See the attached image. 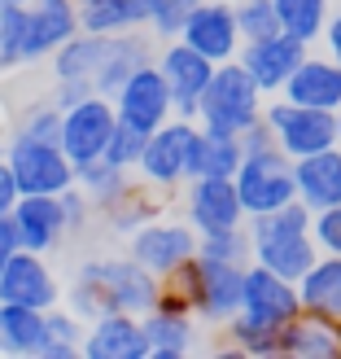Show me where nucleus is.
Instances as JSON below:
<instances>
[{"mask_svg":"<svg viewBox=\"0 0 341 359\" xmlns=\"http://www.w3.org/2000/svg\"><path fill=\"white\" fill-rule=\"evenodd\" d=\"M158 294H162V280L149 267H140L132 255L88 259V263H79V272L66 290V307L79 320H97V316H110V311L145 316V311H153Z\"/></svg>","mask_w":341,"mask_h":359,"instance_id":"f257e3e1","label":"nucleus"},{"mask_svg":"<svg viewBox=\"0 0 341 359\" xmlns=\"http://www.w3.org/2000/svg\"><path fill=\"white\" fill-rule=\"evenodd\" d=\"M245 228H249V245H254L249 263H263L289 280H302V272L319 259V245L311 237V210L302 202H289L267 215H249Z\"/></svg>","mask_w":341,"mask_h":359,"instance_id":"f03ea898","label":"nucleus"},{"mask_svg":"<svg viewBox=\"0 0 341 359\" xmlns=\"http://www.w3.org/2000/svg\"><path fill=\"white\" fill-rule=\"evenodd\" d=\"M267 93L254 83V75L241 66V57L219 62L206 83L202 101H197V128L202 132H223V136H241L249 123L263 118Z\"/></svg>","mask_w":341,"mask_h":359,"instance_id":"7ed1b4c3","label":"nucleus"},{"mask_svg":"<svg viewBox=\"0 0 341 359\" xmlns=\"http://www.w3.org/2000/svg\"><path fill=\"white\" fill-rule=\"evenodd\" d=\"M188 298L197 320L223 329L232 316L241 311V290H245V263H219L206 255H193L179 272L167 280Z\"/></svg>","mask_w":341,"mask_h":359,"instance_id":"20e7f679","label":"nucleus"},{"mask_svg":"<svg viewBox=\"0 0 341 359\" xmlns=\"http://www.w3.org/2000/svg\"><path fill=\"white\" fill-rule=\"evenodd\" d=\"M197 118L171 114L162 128H153L145 149H140L136 175L140 184H149L153 193H175L193 180V145H197Z\"/></svg>","mask_w":341,"mask_h":359,"instance_id":"39448f33","label":"nucleus"},{"mask_svg":"<svg viewBox=\"0 0 341 359\" xmlns=\"http://www.w3.org/2000/svg\"><path fill=\"white\" fill-rule=\"evenodd\" d=\"M263 118H267V128L276 132V145L289 154L293 163H298V158H307V154L341 145V123H337L333 110H311V105L289 101L284 93L267 97Z\"/></svg>","mask_w":341,"mask_h":359,"instance_id":"423d86ee","label":"nucleus"},{"mask_svg":"<svg viewBox=\"0 0 341 359\" xmlns=\"http://www.w3.org/2000/svg\"><path fill=\"white\" fill-rule=\"evenodd\" d=\"M237 193H241V206L245 215H267V210H280L298 202V180H293V158L276 149H263V154H245L241 167H237Z\"/></svg>","mask_w":341,"mask_h":359,"instance_id":"0eeeda50","label":"nucleus"},{"mask_svg":"<svg viewBox=\"0 0 341 359\" xmlns=\"http://www.w3.org/2000/svg\"><path fill=\"white\" fill-rule=\"evenodd\" d=\"M5 158H9L13 180L22 193H66L75 184V163L66 158L57 140H44V136H31L18 128Z\"/></svg>","mask_w":341,"mask_h":359,"instance_id":"6e6552de","label":"nucleus"},{"mask_svg":"<svg viewBox=\"0 0 341 359\" xmlns=\"http://www.w3.org/2000/svg\"><path fill=\"white\" fill-rule=\"evenodd\" d=\"M197 241H202V232L188 219H162V215H153L149 224H140L127 237V255L140 267H149L158 280H171L197 255Z\"/></svg>","mask_w":341,"mask_h":359,"instance_id":"1a4fd4ad","label":"nucleus"},{"mask_svg":"<svg viewBox=\"0 0 341 359\" xmlns=\"http://www.w3.org/2000/svg\"><path fill=\"white\" fill-rule=\"evenodd\" d=\"M118 128V110H114V97L105 93H88L83 101H75L70 110H62V136L57 145L66 149L70 163H92V158L105 154L110 136Z\"/></svg>","mask_w":341,"mask_h":359,"instance_id":"9d476101","label":"nucleus"},{"mask_svg":"<svg viewBox=\"0 0 341 359\" xmlns=\"http://www.w3.org/2000/svg\"><path fill=\"white\" fill-rule=\"evenodd\" d=\"M153 62L167 75L175 114L179 118H197V101H202L206 83L214 75V62L206 57V53H197L193 44H184V40H162V48L153 53Z\"/></svg>","mask_w":341,"mask_h":359,"instance_id":"9b49d317","label":"nucleus"},{"mask_svg":"<svg viewBox=\"0 0 341 359\" xmlns=\"http://www.w3.org/2000/svg\"><path fill=\"white\" fill-rule=\"evenodd\" d=\"M184 219L197 232H219V228H237L249 215L241 206L237 180L232 175H193L184 184Z\"/></svg>","mask_w":341,"mask_h":359,"instance_id":"f8f14e48","label":"nucleus"},{"mask_svg":"<svg viewBox=\"0 0 341 359\" xmlns=\"http://www.w3.org/2000/svg\"><path fill=\"white\" fill-rule=\"evenodd\" d=\"M140 320H145L149 346H153L158 359H179L197 346V316L188 307V298L167 280H162V294H158L153 311H145Z\"/></svg>","mask_w":341,"mask_h":359,"instance_id":"ddd939ff","label":"nucleus"},{"mask_svg":"<svg viewBox=\"0 0 341 359\" xmlns=\"http://www.w3.org/2000/svg\"><path fill=\"white\" fill-rule=\"evenodd\" d=\"M114 110H118L123 123H132V128H140V132L162 128V123L175 114L171 88H167V75L158 70V62H145L127 83L118 88V93H114Z\"/></svg>","mask_w":341,"mask_h":359,"instance_id":"4468645a","label":"nucleus"},{"mask_svg":"<svg viewBox=\"0 0 341 359\" xmlns=\"http://www.w3.org/2000/svg\"><path fill=\"white\" fill-rule=\"evenodd\" d=\"M0 302H18V307L53 311L62 302V285L53 276V267L35 250H18L0 272Z\"/></svg>","mask_w":341,"mask_h":359,"instance_id":"2eb2a0df","label":"nucleus"},{"mask_svg":"<svg viewBox=\"0 0 341 359\" xmlns=\"http://www.w3.org/2000/svg\"><path fill=\"white\" fill-rule=\"evenodd\" d=\"M179 40L193 44L197 53L219 66V62H232L241 53V31H237V9L232 0H197V9L188 13Z\"/></svg>","mask_w":341,"mask_h":359,"instance_id":"dca6fc26","label":"nucleus"},{"mask_svg":"<svg viewBox=\"0 0 341 359\" xmlns=\"http://www.w3.org/2000/svg\"><path fill=\"white\" fill-rule=\"evenodd\" d=\"M79 355H88V359H149L153 346H149V333H145V320L140 316L110 311V316L88 320Z\"/></svg>","mask_w":341,"mask_h":359,"instance_id":"f3484780","label":"nucleus"},{"mask_svg":"<svg viewBox=\"0 0 341 359\" xmlns=\"http://www.w3.org/2000/svg\"><path fill=\"white\" fill-rule=\"evenodd\" d=\"M311 53V44H302V40H293V35H284V31H276V35H267V40H254V44H241V66L254 75V83L263 88L267 97H276V93H284V83H289V75L302 66V57Z\"/></svg>","mask_w":341,"mask_h":359,"instance_id":"a211bd4d","label":"nucleus"},{"mask_svg":"<svg viewBox=\"0 0 341 359\" xmlns=\"http://www.w3.org/2000/svg\"><path fill=\"white\" fill-rule=\"evenodd\" d=\"M241 311L267 320V325H289L302 311L298 280L272 272L263 263H245V290H241Z\"/></svg>","mask_w":341,"mask_h":359,"instance_id":"6ab92c4d","label":"nucleus"},{"mask_svg":"<svg viewBox=\"0 0 341 359\" xmlns=\"http://www.w3.org/2000/svg\"><path fill=\"white\" fill-rule=\"evenodd\" d=\"M79 31V0H27V62L53 57Z\"/></svg>","mask_w":341,"mask_h":359,"instance_id":"aec40b11","label":"nucleus"},{"mask_svg":"<svg viewBox=\"0 0 341 359\" xmlns=\"http://www.w3.org/2000/svg\"><path fill=\"white\" fill-rule=\"evenodd\" d=\"M9 215L18 224L22 250H35V255H48V250L62 245V237H70L62 215V193H22Z\"/></svg>","mask_w":341,"mask_h":359,"instance_id":"412c9836","label":"nucleus"},{"mask_svg":"<svg viewBox=\"0 0 341 359\" xmlns=\"http://www.w3.org/2000/svg\"><path fill=\"white\" fill-rule=\"evenodd\" d=\"M284 97L298 105H311V110H341V62L328 53H307L302 66L284 83Z\"/></svg>","mask_w":341,"mask_h":359,"instance_id":"4be33fe9","label":"nucleus"},{"mask_svg":"<svg viewBox=\"0 0 341 359\" xmlns=\"http://www.w3.org/2000/svg\"><path fill=\"white\" fill-rule=\"evenodd\" d=\"M280 355H289V359H341V320L302 307L284 325Z\"/></svg>","mask_w":341,"mask_h":359,"instance_id":"5701e85b","label":"nucleus"},{"mask_svg":"<svg viewBox=\"0 0 341 359\" xmlns=\"http://www.w3.org/2000/svg\"><path fill=\"white\" fill-rule=\"evenodd\" d=\"M293 180H298V202L311 215L328 210V206H341V145L298 158Z\"/></svg>","mask_w":341,"mask_h":359,"instance_id":"b1692460","label":"nucleus"},{"mask_svg":"<svg viewBox=\"0 0 341 359\" xmlns=\"http://www.w3.org/2000/svg\"><path fill=\"white\" fill-rule=\"evenodd\" d=\"M48 351V311L0 302V355L44 359Z\"/></svg>","mask_w":341,"mask_h":359,"instance_id":"393cba45","label":"nucleus"},{"mask_svg":"<svg viewBox=\"0 0 341 359\" xmlns=\"http://www.w3.org/2000/svg\"><path fill=\"white\" fill-rule=\"evenodd\" d=\"M145 62H153V44L140 31H123V35H114V40H110V53H105V62L97 70L92 88H97V93H105V97H114Z\"/></svg>","mask_w":341,"mask_h":359,"instance_id":"a878e982","label":"nucleus"},{"mask_svg":"<svg viewBox=\"0 0 341 359\" xmlns=\"http://www.w3.org/2000/svg\"><path fill=\"white\" fill-rule=\"evenodd\" d=\"M110 40L114 35H97V31H75L70 40L53 53V75L57 79H83V83H92L97 79V70L105 62V53H110Z\"/></svg>","mask_w":341,"mask_h":359,"instance_id":"bb28decb","label":"nucleus"},{"mask_svg":"<svg viewBox=\"0 0 341 359\" xmlns=\"http://www.w3.org/2000/svg\"><path fill=\"white\" fill-rule=\"evenodd\" d=\"M149 27V0H88L79 5V31L123 35Z\"/></svg>","mask_w":341,"mask_h":359,"instance_id":"cd10ccee","label":"nucleus"},{"mask_svg":"<svg viewBox=\"0 0 341 359\" xmlns=\"http://www.w3.org/2000/svg\"><path fill=\"white\" fill-rule=\"evenodd\" d=\"M75 184L92 197V206L105 215L114 202H123L132 189H136V180H132V171L127 167H118V163H110V158H92V163H79L75 167Z\"/></svg>","mask_w":341,"mask_h":359,"instance_id":"c85d7f7f","label":"nucleus"},{"mask_svg":"<svg viewBox=\"0 0 341 359\" xmlns=\"http://www.w3.org/2000/svg\"><path fill=\"white\" fill-rule=\"evenodd\" d=\"M302 307L341 320V255H319L298 280Z\"/></svg>","mask_w":341,"mask_h":359,"instance_id":"c756f323","label":"nucleus"},{"mask_svg":"<svg viewBox=\"0 0 341 359\" xmlns=\"http://www.w3.org/2000/svg\"><path fill=\"white\" fill-rule=\"evenodd\" d=\"M228 342L237 355H249V359H276L280 355V337H284V325H267V320L249 316V311H237L223 325Z\"/></svg>","mask_w":341,"mask_h":359,"instance_id":"7c9ffc66","label":"nucleus"},{"mask_svg":"<svg viewBox=\"0 0 341 359\" xmlns=\"http://www.w3.org/2000/svg\"><path fill=\"white\" fill-rule=\"evenodd\" d=\"M333 9H337L333 0H276L280 31L293 35V40H302V44H319Z\"/></svg>","mask_w":341,"mask_h":359,"instance_id":"2f4dec72","label":"nucleus"},{"mask_svg":"<svg viewBox=\"0 0 341 359\" xmlns=\"http://www.w3.org/2000/svg\"><path fill=\"white\" fill-rule=\"evenodd\" d=\"M241 158H245L241 136L197 132V145H193V175H237Z\"/></svg>","mask_w":341,"mask_h":359,"instance_id":"473e14b6","label":"nucleus"},{"mask_svg":"<svg viewBox=\"0 0 341 359\" xmlns=\"http://www.w3.org/2000/svg\"><path fill=\"white\" fill-rule=\"evenodd\" d=\"M83 329H88V320H79L70 307L57 302V307L48 311V351H44V359H70V355H79Z\"/></svg>","mask_w":341,"mask_h":359,"instance_id":"72a5a7b5","label":"nucleus"},{"mask_svg":"<svg viewBox=\"0 0 341 359\" xmlns=\"http://www.w3.org/2000/svg\"><path fill=\"white\" fill-rule=\"evenodd\" d=\"M105 215H110V228H114V232L132 237L140 224H149L153 215H158V197H153V189H149V184H136L127 197H123V202H114Z\"/></svg>","mask_w":341,"mask_h":359,"instance_id":"f704fd0d","label":"nucleus"},{"mask_svg":"<svg viewBox=\"0 0 341 359\" xmlns=\"http://www.w3.org/2000/svg\"><path fill=\"white\" fill-rule=\"evenodd\" d=\"M197 255L219 259V263H249V259H254V245H249V228L237 224V228L202 232V241H197Z\"/></svg>","mask_w":341,"mask_h":359,"instance_id":"c9c22d12","label":"nucleus"},{"mask_svg":"<svg viewBox=\"0 0 341 359\" xmlns=\"http://www.w3.org/2000/svg\"><path fill=\"white\" fill-rule=\"evenodd\" d=\"M232 9H237V31H241V44L267 40V35H276V31H280L276 0H232Z\"/></svg>","mask_w":341,"mask_h":359,"instance_id":"e433bc0d","label":"nucleus"},{"mask_svg":"<svg viewBox=\"0 0 341 359\" xmlns=\"http://www.w3.org/2000/svg\"><path fill=\"white\" fill-rule=\"evenodd\" d=\"M193 9H197V0H149V31L158 40H179Z\"/></svg>","mask_w":341,"mask_h":359,"instance_id":"4c0bfd02","label":"nucleus"},{"mask_svg":"<svg viewBox=\"0 0 341 359\" xmlns=\"http://www.w3.org/2000/svg\"><path fill=\"white\" fill-rule=\"evenodd\" d=\"M145 140H149V132H140V128H132V123H123V118H118V128H114V136H110V145H105V158H110V163H118V167H127V171H136Z\"/></svg>","mask_w":341,"mask_h":359,"instance_id":"58836bf2","label":"nucleus"},{"mask_svg":"<svg viewBox=\"0 0 341 359\" xmlns=\"http://www.w3.org/2000/svg\"><path fill=\"white\" fill-rule=\"evenodd\" d=\"M311 237L319 245V255H341V206L311 215Z\"/></svg>","mask_w":341,"mask_h":359,"instance_id":"ea45409f","label":"nucleus"},{"mask_svg":"<svg viewBox=\"0 0 341 359\" xmlns=\"http://www.w3.org/2000/svg\"><path fill=\"white\" fill-rule=\"evenodd\" d=\"M92 197H88L79 184H70L66 193H62V215H66V232H83L88 228V219H92Z\"/></svg>","mask_w":341,"mask_h":359,"instance_id":"a19ab883","label":"nucleus"},{"mask_svg":"<svg viewBox=\"0 0 341 359\" xmlns=\"http://www.w3.org/2000/svg\"><path fill=\"white\" fill-rule=\"evenodd\" d=\"M22 132H31V136H44V140H57L62 136V110L57 105H35V110H27V118H22Z\"/></svg>","mask_w":341,"mask_h":359,"instance_id":"79ce46f5","label":"nucleus"},{"mask_svg":"<svg viewBox=\"0 0 341 359\" xmlns=\"http://www.w3.org/2000/svg\"><path fill=\"white\" fill-rule=\"evenodd\" d=\"M241 149H245V154H263V149H276V132L267 128V118L249 123V128L241 132Z\"/></svg>","mask_w":341,"mask_h":359,"instance_id":"37998d69","label":"nucleus"},{"mask_svg":"<svg viewBox=\"0 0 341 359\" xmlns=\"http://www.w3.org/2000/svg\"><path fill=\"white\" fill-rule=\"evenodd\" d=\"M88 93H97V88L83 83V79H57V88H53V105H57V110H70V105L83 101Z\"/></svg>","mask_w":341,"mask_h":359,"instance_id":"c03bdc74","label":"nucleus"},{"mask_svg":"<svg viewBox=\"0 0 341 359\" xmlns=\"http://www.w3.org/2000/svg\"><path fill=\"white\" fill-rule=\"evenodd\" d=\"M22 250V237H18V224L13 215H0V272H5V263Z\"/></svg>","mask_w":341,"mask_h":359,"instance_id":"a18cd8bd","label":"nucleus"},{"mask_svg":"<svg viewBox=\"0 0 341 359\" xmlns=\"http://www.w3.org/2000/svg\"><path fill=\"white\" fill-rule=\"evenodd\" d=\"M18 197H22V189H18V180H13V167H9V158L0 154V215H9Z\"/></svg>","mask_w":341,"mask_h":359,"instance_id":"49530a36","label":"nucleus"},{"mask_svg":"<svg viewBox=\"0 0 341 359\" xmlns=\"http://www.w3.org/2000/svg\"><path fill=\"white\" fill-rule=\"evenodd\" d=\"M319 44H324L328 57H337V62H341V9H333V18H328L324 35H319Z\"/></svg>","mask_w":341,"mask_h":359,"instance_id":"de8ad7c7","label":"nucleus"},{"mask_svg":"<svg viewBox=\"0 0 341 359\" xmlns=\"http://www.w3.org/2000/svg\"><path fill=\"white\" fill-rule=\"evenodd\" d=\"M0 5H27V0H0Z\"/></svg>","mask_w":341,"mask_h":359,"instance_id":"09e8293b","label":"nucleus"},{"mask_svg":"<svg viewBox=\"0 0 341 359\" xmlns=\"http://www.w3.org/2000/svg\"><path fill=\"white\" fill-rule=\"evenodd\" d=\"M337 123H341V110H337Z\"/></svg>","mask_w":341,"mask_h":359,"instance_id":"8fccbe9b","label":"nucleus"},{"mask_svg":"<svg viewBox=\"0 0 341 359\" xmlns=\"http://www.w3.org/2000/svg\"><path fill=\"white\" fill-rule=\"evenodd\" d=\"M333 5H341V0H333Z\"/></svg>","mask_w":341,"mask_h":359,"instance_id":"3c124183","label":"nucleus"},{"mask_svg":"<svg viewBox=\"0 0 341 359\" xmlns=\"http://www.w3.org/2000/svg\"><path fill=\"white\" fill-rule=\"evenodd\" d=\"M79 5H88V0H79Z\"/></svg>","mask_w":341,"mask_h":359,"instance_id":"603ef678","label":"nucleus"}]
</instances>
